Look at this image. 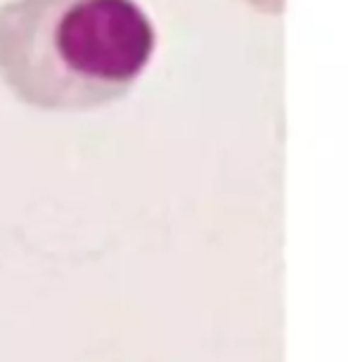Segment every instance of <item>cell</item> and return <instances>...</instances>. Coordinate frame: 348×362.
<instances>
[{"instance_id": "1", "label": "cell", "mask_w": 348, "mask_h": 362, "mask_svg": "<svg viewBox=\"0 0 348 362\" xmlns=\"http://www.w3.org/2000/svg\"><path fill=\"white\" fill-rule=\"evenodd\" d=\"M156 50L135 0H10L0 8V78L17 100L83 112L121 100Z\"/></svg>"}]
</instances>
